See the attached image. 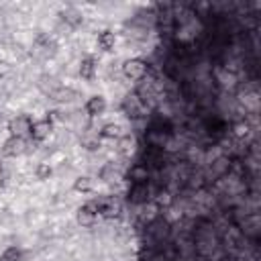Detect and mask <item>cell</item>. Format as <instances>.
I'll use <instances>...</instances> for the list:
<instances>
[{
  "mask_svg": "<svg viewBox=\"0 0 261 261\" xmlns=\"http://www.w3.org/2000/svg\"><path fill=\"white\" fill-rule=\"evenodd\" d=\"M171 139V130L163 128V124L153 122L147 130H145V143L149 149H157V151H165L167 143Z\"/></svg>",
  "mask_w": 261,
  "mask_h": 261,
  "instance_id": "obj_1",
  "label": "cell"
},
{
  "mask_svg": "<svg viewBox=\"0 0 261 261\" xmlns=\"http://www.w3.org/2000/svg\"><path fill=\"white\" fill-rule=\"evenodd\" d=\"M145 228H147V237H149L155 245H165V243L169 241V237H171V224H169L163 216L155 218V220L149 222Z\"/></svg>",
  "mask_w": 261,
  "mask_h": 261,
  "instance_id": "obj_2",
  "label": "cell"
},
{
  "mask_svg": "<svg viewBox=\"0 0 261 261\" xmlns=\"http://www.w3.org/2000/svg\"><path fill=\"white\" fill-rule=\"evenodd\" d=\"M122 73H124L126 80L141 82V80H145V77L149 75V63H147L145 59H139V57L126 59V61L122 63Z\"/></svg>",
  "mask_w": 261,
  "mask_h": 261,
  "instance_id": "obj_3",
  "label": "cell"
},
{
  "mask_svg": "<svg viewBox=\"0 0 261 261\" xmlns=\"http://www.w3.org/2000/svg\"><path fill=\"white\" fill-rule=\"evenodd\" d=\"M122 110H124V114L128 116V118H141V116H145V112H147V106L141 102V98L133 92V94H126L124 96V100H122Z\"/></svg>",
  "mask_w": 261,
  "mask_h": 261,
  "instance_id": "obj_4",
  "label": "cell"
},
{
  "mask_svg": "<svg viewBox=\"0 0 261 261\" xmlns=\"http://www.w3.org/2000/svg\"><path fill=\"white\" fill-rule=\"evenodd\" d=\"M96 206H98V214L102 218H116L120 212H122V206L120 202L114 198V196H106V198H100L96 200Z\"/></svg>",
  "mask_w": 261,
  "mask_h": 261,
  "instance_id": "obj_5",
  "label": "cell"
},
{
  "mask_svg": "<svg viewBox=\"0 0 261 261\" xmlns=\"http://www.w3.org/2000/svg\"><path fill=\"white\" fill-rule=\"evenodd\" d=\"M126 200L135 206H143L151 200V188H149V181L147 184H130L128 188V194H126Z\"/></svg>",
  "mask_w": 261,
  "mask_h": 261,
  "instance_id": "obj_6",
  "label": "cell"
},
{
  "mask_svg": "<svg viewBox=\"0 0 261 261\" xmlns=\"http://www.w3.org/2000/svg\"><path fill=\"white\" fill-rule=\"evenodd\" d=\"M31 126H33V120H31V116H27V114H18V116H14L10 122H8V130H10V137H27V135H31Z\"/></svg>",
  "mask_w": 261,
  "mask_h": 261,
  "instance_id": "obj_7",
  "label": "cell"
},
{
  "mask_svg": "<svg viewBox=\"0 0 261 261\" xmlns=\"http://www.w3.org/2000/svg\"><path fill=\"white\" fill-rule=\"evenodd\" d=\"M27 151V141L22 137H8L2 145V155L4 157H16Z\"/></svg>",
  "mask_w": 261,
  "mask_h": 261,
  "instance_id": "obj_8",
  "label": "cell"
},
{
  "mask_svg": "<svg viewBox=\"0 0 261 261\" xmlns=\"http://www.w3.org/2000/svg\"><path fill=\"white\" fill-rule=\"evenodd\" d=\"M75 218H77V222L82 226H92L96 222V218H98V206H96V202H88V204L80 206Z\"/></svg>",
  "mask_w": 261,
  "mask_h": 261,
  "instance_id": "obj_9",
  "label": "cell"
},
{
  "mask_svg": "<svg viewBox=\"0 0 261 261\" xmlns=\"http://www.w3.org/2000/svg\"><path fill=\"white\" fill-rule=\"evenodd\" d=\"M51 130H53V122H51L49 118L37 120V122H33V126H31V139L37 141V143H41V141H45V139L49 137Z\"/></svg>",
  "mask_w": 261,
  "mask_h": 261,
  "instance_id": "obj_10",
  "label": "cell"
},
{
  "mask_svg": "<svg viewBox=\"0 0 261 261\" xmlns=\"http://www.w3.org/2000/svg\"><path fill=\"white\" fill-rule=\"evenodd\" d=\"M128 177L133 184H147L149 181V167L141 161V163H133L128 169Z\"/></svg>",
  "mask_w": 261,
  "mask_h": 261,
  "instance_id": "obj_11",
  "label": "cell"
},
{
  "mask_svg": "<svg viewBox=\"0 0 261 261\" xmlns=\"http://www.w3.org/2000/svg\"><path fill=\"white\" fill-rule=\"evenodd\" d=\"M104 110H106V100H104V96H92V98L86 102V112H88L90 116H100Z\"/></svg>",
  "mask_w": 261,
  "mask_h": 261,
  "instance_id": "obj_12",
  "label": "cell"
},
{
  "mask_svg": "<svg viewBox=\"0 0 261 261\" xmlns=\"http://www.w3.org/2000/svg\"><path fill=\"white\" fill-rule=\"evenodd\" d=\"M59 16H61L67 24H71V27H77V24H82V20H84L82 12H80V10H75V8H65V10H61V12H59Z\"/></svg>",
  "mask_w": 261,
  "mask_h": 261,
  "instance_id": "obj_13",
  "label": "cell"
},
{
  "mask_svg": "<svg viewBox=\"0 0 261 261\" xmlns=\"http://www.w3.org/2000/svg\"><path fill=\"white\" fill-rule=\"evenodd\" d=\"M94 73H96V63H94V59H92V57H84V59L80 61V75H82L84 80H92Z\"/></svg>",
  "mask_w": 261,
  "mask_h": 261,
  "instance_id": "obj_14",
  "label": "cell"
},
{
  "mask_svg": "<svg viewBox=\"0 0 261 261\" xmlns=\"http://www.w3.org/2000/svg\"><path fill=\"white\" fill-rule=\"evenodd\" d=\"M114 43H116V35H114L112 31H102V33L98 35V45H100V49L110 51V49L114 47Z\"/></svg>",
  "mask_w": 261,
  "mask_h": 261,
  "instance_id": "obj_15",
  "label": "cell"
},
{
  "mask_svg": "<svg viewBox=\"0 0 261 261\" xmlns=\"http://www.w3.org/2000/svg\"><path fill=\"white\" fill-rule=\"evenodd\" d=\"M100 137H104V139H120L122 137V133H120V126L118 124H104L102 126V130H100Z\"/></svg>",
  "mask_w": 261,
  "mask_h": 261,
  "instance_id": "obj_16",
  "label": "cell"
},
{
  "mask_svg": "<svg viewBox=\"0 0 261 261\" xmlns=\"http://www.w3.org/2000/svg\"><path fill=\"white\" fill-rule=\"evenodd\" d=\"M100 177H102L104 181H116V179L120 177V173L114 169L112 163H108V165H104V167L100 169Z\"/></svg>",
  "mask_w": 261,
  "mask_h": 261,
  "instance_id": "obj_17",
  "label": "cell"
},
{
  "mask_svg": "<svg viewBox=\"0 0 261 261\" xmlns=\"http://www.w3.org/2000/svg\"><path fill=\"white\" fill-rule=\"evenodd\" d=\"M20 259H22V251L18 247H8L0 255V261H20Z\"/></svg>",
  "mask_w": 261,
  "mask_h": 261,
  "instance_id": "obj_18",
  "label": "cell"
},
{
  "mask_svg": "<svg viewBox=\"0 0 261 261\" xmlns=\"http://www.w3.org/2000/svg\"><path fill=\"white\" fill-rule=\"evenodd\" d=\"M73 190L75 192H90L92 190V179L88 175H80L75 179V184H73Z\"/></svg>",
  "mask_w": 261,
  "mask_h": 261,
  "instance_id": "obj_19",
  "label": "cell"
},
{
  "mask_svg": "<svg viewBox=\"0 0 261 261\" xmlns=\"http://www.w3.org/2000/svg\"><path fill=\"white\" fill-rule=\"evenodd\" d=\"M71 96H73V92H69V90L61 88V86L51 94V98H53V100H59V102H63V100H71Z\"/></svg>",
  "mask_w": 261,
  "mask_h": 261,
  "instance_id": "obj_20",
  "label": "cell"
},
{
  "mask_svg": "<svg viewBox=\"0 0 261 261\" xmlns=\"http://www.w3.org/2000/svg\"><path fill=\"white\" fill-rule=\"evenodd\" d=\"M133 147H135V139H133L130 135L120 137V151H122L124 155H128V151H133Z\"/></svg>",
  "mask_w": 261,
  "mask_h": 261,
  "instance_id": "obj_21",
  "label": "cell"
},
{
  "mask_svg": "<svg viewBox=\"0 0 261 261\" xmlns=\"http://www.w3.org/2000/svg\"><path fill=\"white\" fill-rule=\"evenodd\" d=\"M51 173H53V169H51L49 163H41V165L37 167V177H39V179H49Z\"/></svg>",
  "mask_w": 261,
  "mask_h": 261,
  "instance_id": "obj_22",
  "label": "cell"
},
{
  "mask_svg": "<svg viewBox=\"0 0 261 261\" xmlns=\"http://www.w3.org/2000/svg\"><path fill=\"white\" fill-rule=\"evenodd\" d=\"M247 133H249V124H247V122L234 124V135H237V137H243V135H247Z\"/></svg>",
  "mask_w": 261,
  "mask_h": 261,
  "instance_id": "obj_23",
  "label": "cell"
},
{
  "mask_svg": "<svg viewBox=\"0 0 261 261\" xmlns=\"http://www.w3.org/2000/svg\"><path fill=\"white\" fill-rule=\"evenodd\" d=\"M0 173H2V165H0Z\"/></svg>",
  "mask_w": 261,
  "mask_h": 261,
  "instance_id": "obj_24",
  "label": "cell"
}]
</instances>
